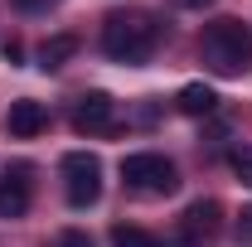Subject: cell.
Returning <instances> with one entry per match:
<instances>
[{
    "label": "cell",
    "mask_w": 252,
    "mask_h": 247,
    "mask_svg": "<svg viewBox=\"0 0 252 247\" xmlns=\"http://www.w3.org/2000/svg\"><path fill=\"white\" fill-rule=\"evenodd\" d=\"M20 10H39V5H49V0H15Z\"/></svg>",
    "instance_id": "cell-15"
},
{
    "label": "cell",
    "mask_w": 252,
    "mask_h": 247,
    "mask_svg": "<svg viewBox=\"0 0 252 247\" xmlns=\"http://www.w3.org/2000/svg\"><path fill=\"white\" fill-rule=\"evenodd\" d=\"M59 247H93V238H88V233H78V228H68V233L59 238Z\"/></svg>",
    "instance_id": "cell-13"
},
{
    "label": "cell",
    "mask_w": 252,
    "mask_h": 247,
    "mask_svg": "<svg viewBox=\"0 0 252 247\" xmlns=\"http://www.w3.org/2000/svg\"><path fill=\"white\" fill-rule=\"evenodd\" d=\"M175 107H180L185 117H209V112L219 107V97H214V88H204V83H189V88H180Z\"/></svg>",
    "instance_id": "cell-10"
},
{
    "label": "cell",
    "mask_w": 252,
    "mask_h": 247,
    "mask_svg": "<svg viewBox=\"0 0 252 247\" xmlns=\"http://www.w3.org/2000/svg\"><path fill=\"white\" fill-rule=\"evenodd\" d=\"M112 247H170V243H160L156 233H146V228H126V223H117V228H112Z\"/></svg>",
    "instance_id": "cell-11"
},
{
    "label": "cell",
    "mask_w": 252,
    "mask_h": 247,
    "mask_svg": "<svg viewBox=\"0 0 252 247\" xmlns=\"http://www.w3.org/2000/svg\"><path fill=\"white\" fill-rule=\"evenodd\" d=\"M73 54H78V34H54V39L39 44V68H44V73H49V68H63Z\"/></svg>",
    "instance_id": "cell-9"
},
{
    "label": "cell",
    "mask_w": 252,
    "mask_h": 247,
    "mask_svg": "<svg viewBox=\"0 0 252 247\" xmlns=\"http://www.w3.org/2000/svg\"><path fill=\"white\" fill-rule=\"evenodd\" d=\"M63 194H68L73 209H93L102 199V160L88 151L63 155Z\"/></svg>",
    "instance_id": "cell-3"
},
{
    "label": "cell",
    "mask_w": 252,
    "mask_h": 247,
    "mask_svg": "<svg viewBox=\"0 0 252 247\" xmlns=\"http://www.w3.org/2000/svg\"><path fill=\"white\" fill-rule=\"evenodd\" d=\"M34 170L30 165H15L5 180H0V218H25V209H30L34 199Z\"/></svg>",
    "instance_id": "cell-6"
},
{
    "label": "cell",
    "mask_w": 252,
    "mask_h": 247,
    "mask_svg": "<svg viewBox=\"0 0 252 247\" xmlns=\"http://www.w3.org/2000/svg\"><path fill=\"white\" fill-rule=\"evenodd\" d=\"M180 5H185V10H204L209 0H180Z\"/></svg>",
    "instance_id": "cell-16"
},
{
    "label": "cell",
    "mask_w": 252,
    "mask_h": 247,
    "mask_svg": "<svg viewBox=\"0 0 252 247\" xmlns=\"http://www.w3.org/2000/svg\"><path fill=\"white\" fill-rule=\"evenodd\" d=\"M73 126L78 131H112V97L107 93H88V97H78V107H73Z\"/></svg>",
    "instance_id": "cell-7"
},
{
    "label": "cell",
    "mask_w": 252,
    "mask_h": 247,
    "mask_svg": "<svg viewBox=\"0 0 252 247\" xmlns=\"http://www.w3.org/2000/svg\"><path fill=\"white\" fill-rule=\"evenodd\" d=\"M10 136H39L44 126H49V112H44V102H34V97H20V102H10Z\"/></svg>",
    "instance_id": "cell-8"
},
{
    "label": "cell",
    "mask_w": 252,
    "mask_h": 247,
    "mask_svg": "<svg viewBox=\"0 0 252 247\" xmlns=\"http://www.w3.org/2000/svg\"><path fill=\"white\" fill-rule=\"evenodd\" d=\"M156 44H160V25L151 15H141V10H117V15H107V25H102V49H107L112 59H122V63L151 59Z\"/></svg>",
    "instance_id": "cell-2"
},
{
    "label": "cell",
    "mask_w": 252,
    "mask_h": 247,
    "mask_svg": "<svg viewBox=\"0 0 252 247\" xmlns=\"http://www.w3.org/2000/svg\"><path fill=\"white\" fill-rule=\"evenodd\" d=\"M122 180L126 189H136V194H170V189L180 185L175 180V165L156 151H141V155H126L122 160Z\"/></svg>",
    "instance_id": "cell-4"
},
{
    "label": "cell",
    "mask_w": 252,
    "mask_h": 247,
    "mask_svg": "<svg viewBox=\"0 0 252 247\" xmlns=\"http://www.w3.org/2000/svg\"><path fill=\"white\" fill-rule=\"evenodd\" d=\"M233 175L252 189V146H238V151H233Z\"/></svg>",
    "instance_id": "cell-12"
},
{
    "label": "cell",
    "mask_w": 252,
    "mask_h": 247,
    "mask_svg": "<svg viewBox=\"0 0 252 247\" xmlns=\"http://www.w3.org/2000/svg\"><path fill=\"white\" fill-rule=\"evenodd\" d=\"M5 59L20 63V59H25V44H20V39H10V44H5Z\"/></svg>",
    "instance_id": "cell-14"
},
{
    "label": "cell",
    "mask_w": 252,
    "mask_h": 247,
    "mask_svg": "<svg viewBox=\"0 0 252 247\" xmlns=\"http://www.w3.org/2000/svg\"><path fill=\"white\" fill-rule=\"evenodd\" d=\"M243 218H248V223H243V233H248V238H252V214H243Z\"/></svg>",
    "instance_id": "cell-17"
},
{
    "label": "cell",
    "mask_w": 252,
    "mask_h": 247,
    "mask_svg": "<svg viewBox=\"0 0 252 247\" xmlns=\"http://www.w3.org/2000/svg\"><path fill=\"white\" fill-rule=\"evenodd\" d=\"M219 228H223V209L214 199H199V204H189L180 214V243L185 247H209L219 238Z\"/></svg>",
    "instance_id": "cell-5"
},
{
    "label": "cell",
    "mask_w": 252,
    "mask_h": 247,
    "mask_svg": "<svg viewBox=\"0 0 252 247\" xmlns=\"http://www.w3.org/2000/svg\"><path fill=\"white\" fill-rule=\"evenodd\" d=\"M199 59L209 63L219 78L248 73V68H252V30L243 25V20H214V25H204Z\"/></svg>",
    "instance_id": "cell-1"
}]
</instances>
